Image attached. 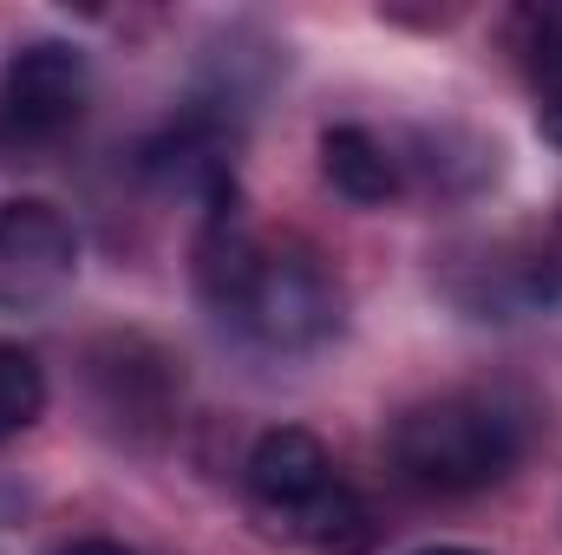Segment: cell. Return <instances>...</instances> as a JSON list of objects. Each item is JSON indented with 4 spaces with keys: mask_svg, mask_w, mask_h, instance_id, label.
<instances>
[{
    "mask_svg": "<svg viewBox=\"0 0 562 555\" xmlns=\"http://www.w3.org/2000/svg\"><path fill=\"white\" fill-rule=\"evenodd\" d=\"M386 451L406 484L438 490V497H464V490H491L517 471L524 418L484 393H445V399H425L393 418Z\"/></svg>",
    "mask_w": 562,
    "mask_h": 555,
    "instance_id": "2",
    "label": "cell"
},
{
    "mask_svg": "<svg viewBox=\"0 0 562 555\" xmlns=\"http://www.w3.org/2000/svg\"><path fill=\"white\" fill-rule=\"evenodd\" d=\"M92 99V66L79 46L66 39H33L0 66V144L7 150H33L53 144L79 125Z\"/></svg>",
    "mask_w": 562,
    "mask_h": 555,
    "instance_id": "4",
    "label": "cell"
},
{
    "mask_svg": "<svg viewBox=\"0 0 562 555\" xmlns=\"http://www.w3.org/2000/svg\"><path fill=\"white\" fill-rule=\"evenodd\" d=\"M321 170L360 209H380V203L400 196V157L386 150V138H373L367 125H327L321 132Z\"/></svg>",
    "mask_w": 562,
    "mask_h": 555,
    "instance_id": "7",
    "label": "cell"
},
{
    "mask_svg": "<svg viewBox=\"0 0 562 555\" xmlns=\"http://www.w3.org/2000/svg\"><path fill=\"white\" fill-rule=\"evenodd\" d=\"M243 477H249L256 510L276 517L294 543H307L321 555H360L373 543V517H367L360 490L334 471V457L314 431H301V424L262 431Z\"/></svg>",
    "mask_w": 562,
    "mask_h": 555,
    "instance_id": "3",
    "label": "cell"
},
{
    "mask_svg": "<svg viewBox=\"0 0 562 555\" xmlns=\"http://www.w3.org/2000/svg\"><path fill=\"white\" fill-rule=\"evenodd\" d=\"M419 555H477V550H419Z\"/></svg>",
    "mask_w": 562,
    "mask_h": 555,
    "instance_id": "12",
    "label": "cell"
},
{
    "mask_svg": "<svg viewBox=\"0 0 562 555\" xmlns=\"http://www.w3.org/2000/svg\"><path fill=\"white\" fill-rule=\"evenodd\" d=\"M510 33H517V59H524V72L543 86V99L562 92V0L524 7Z\"/></svg>",
    "mask_w": 562,
    "mask_h": 555,
    "instance_id": "8",
    "label": "cell"
},
{
    "mask_svg": "<svg viewBox=\"0 0 562 555\" xmlns=\"http://www.w3.org/2000/svg\"><path fill=\"white\" fill-rule=\"evenodd\" d=\"M79 275V229L40 203L20 196L0 209V314H40Z\"/></svg>",
    "mask_w": 562,
    "mask_h": 555,
    "instance_id": "5",
    "label": "cell"
},
{
    "mask_svg": "<svg viewBox=\"0 0 562 555\" xmlns=\"http://www.w3.org/2000/svg\"><path fill=\"white\" fill-rule=\"evenodd\" d=\"M537 132H543V138L562 150V92H550V99L537 105Z\"/></svg>",
    "mask_w": 562,
    "mask_h": 555,
    "instance_id": "11",
    "label": "cell"
},
{
    "mask_svg": "<svg viewBox=\"0 0 562 555\" xmlns=\"http://www.w3.org/2000/svg\"><path fill=\"white\" fill-rule=\"evenodd\" d=\"M196 281L216 314H229L249 340L276 353L321 347L340 327V294L321 275V262L307 249L262 242L236 223V183L210 196V236L196 249Z\"/></svg>",
    "mask_w": 562,
    "mask_h": 555,
    "instance_id": "1",
    "label": "cell"
},
{
    "mask_svg": "<svg viewBox=\"0 0 562 555\" xmlns=\"http://www.w3.org/2000/svg\"><path fill=\"white\" fill-rule=\"evenodd\" d=\"M40 412H46V373H40V360L26 347L0 340V444L13 431H26Z\"/></svg>",
    "mask_w": 562,
    "mask_h": 555,
    "instance_id": "9",
    "label": "cell"
},
{
    "mask_svg": "<svg viewBox=\"0 0 562 555\" xmlns=\"http://www.w3.org/2000/svg\"><path fill=\"white\" fill-rule=\"evenodd\" d=\"M53 555H138V550H125V543H112V536H72V543H59Z\"/></svg>",
    "mask_w": 562,
    "mask_h": 555,
    "instance_id": "10",
    "label": "cell"
},
{
    "mask_svg": "<svg viewBox=\"0 0 562 555\" xmlns=\"http://www.w3.org/2000/svg\"><path fill=\"white\" fill-rule=\"evenodd\" d=\"M112 353L119 360H92L99 373H92V386H99V406L105 418H119V424H164L170 418V360L157 353V347H144V340H112Z\"/></svg>",
    "mask_w": 562,
    "mask_h": 555,
    "instance_id": "6",
    "label": "cell"
}]
</instances>
